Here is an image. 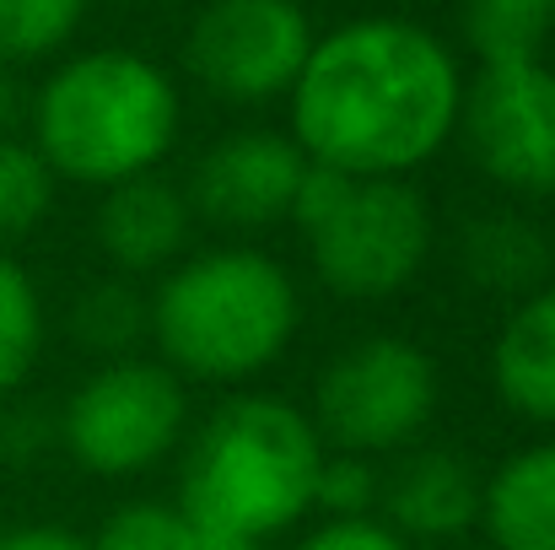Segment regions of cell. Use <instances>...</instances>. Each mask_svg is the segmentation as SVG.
I'll return each instance as SVG.
<instances>
[{
    "label": "cell",
    "instance_id": "cell-25",
    "mask_svg": "<svg viewBox=\"0 0 555 550\" xmlns=\"http://www.w3.org/2000/svg\"><path fill=\"white\" fill-rule=\"evenodd\" d=\"M0 550H5V540H0Z\"/></svg>",
    "mask_w": 555,
    "mask_h": 550
},
{
    "label": "cell",
    "instance_id": "cell-10",
    "mask_svg": "<svg viewBox=\"0 0 555 550\" xmlns=\"http://www.w3.org/2000/svg\"><path fill=\"white\" fill-rule=\"evenodd\" d=\"M308 174L302 146L286 130H232L194 163L184 194L194 216L237 232H259L292 221L297 183Z\"/></svg>",
    "mask_w": 555,
    "mask_h": 550
},
{
    "label": "cell",
    "instance_id": "cell-15",
    "mask_svg": "<svg viewBox=\"0 0 555 550\" xmlns=\"http://www.w3.org/2000/svg\"><path fill=\"white\" fill-rule=\"evenodd\" d=\"M464 276L480 292L496 297H529L534 286H545L551 276V232L540 221H529L524 210H486L464 227L459 243Z\"/></svg>",
    "mask_w": 555,
    "mask_h": 550
},
{
    "label": "cell",
    "instance_id": "cell-8",
    "mask_svg": "<svg viewBox=\"0 0 555 550\" xmlns=\"http://www.w3.org/2000/svg\"><path fill=\"white\" fill-rule=\"evenodd\" d=\"M313 38L302 0H205L184 33V71L210 98L259 108L292 92Z\"/></svg>",
    "mask_w": 555,
    "mask_h": 550
},
{
    "label": "cell",
    "instance_id": "cell-13",
    "mask_svg": "<svg viewBox=\"0 0 555 550\" xmlns=\"http://www.w3.org/2000/svg\"><path fill=\"white\" fill-rule=\"evenodd\" d=\"M496 399L534 426H555V281L513 303L491 341Z\"/></svg>",
    "mask_w": 555,
    "mask_h": 550
},
{
    "label": "cell",
    "instance_id": "cell-12",
    "mask_svg": "<svg viewBox=\"0 0 555 550\" xmlns=\"http://www.w3.org/2000/svg\"><path fill=\"white\" fill-rule=\"evenodd\" d=\"M480 491L486 475L459 448H404L399 464L383 475L377 519L404 540H459L480 529Z\"/></svg>",
    "mask_w": 555,
    "mask_h": 550
},
{
    "label": "cell",
    "instance_id": "cell-11",
    "mask_svg": "<svg viewBox=\"0 0 555 550\" xmlns=\"http://www.w3.org/2000/svg\"><path fill=\"white\" fill-rule=\"evenodd\" d=\"M98 194L103 200L92 210V238L119 276H163L189 254L194 205H189L184 183L141 174V179L108 183Z\"/></svg>",
    "mask_w": 555,
    "mask_h": 550
},
{
    "label": "cell",
    "instance_id": "cell-2",
    "mask_svg": "<svg viewBox=\"0 0 555 550\" xmlns=\"http://www.w3.org/2000/svg\"><path fill=\"white\" fill-rule=\"evenodd\" d=\"M324 453L330 448L302 405L243 388L221 399L184 443L179 513L194 529L270 546L313 513Z\"/></svg>",
    "mask_w": 555,
    "mask_h": 550
},
{
    "label": "cell",
    "instance_id": "cell-24",
    "mask_svg": "<svg viewBox=\"0 0 555 550\" xmlns=\"http://www.w3.org/2000/svg\"><path fill=\"white\" fill-rule=\"evenodd\" d=\"M5 550H92V540H81L70 529H54V524H38V529L5 535Z\"/></svg>",
    "mask_w": 555,
    "mask_h": 550
},
{
    "label": "cell",
    "instance_id": "cell-17",
    "mask_svg": "<svg viewBox=\"0 0 555 550\" xmlns=\"http://www.w3.org/2000/svg\"><path fill=\"white\" fill-rule=\"evenodd\" d=\"M43 341H49L43 292L27 276V265L0 248V394H16L33 378Z\"/></svg>",
    "mask_w": 555,
    "mask_h": 550
},
{
    "label": "cell",
    "instance_id": "cell-18",
    "mask_svg": "<svg viewBox=\"0 0 555 550\" xmlns=\"http://www.w3.org/2000/svg\"><path fill=\"white\" fill-rule=\"evenodd\" d=\"M76 335L87 351L98 357H135V346L146 341V297L119 276V281H92L70 314Z\"/></svg>",
    "mask_w": 555,
    "mask_h": 550
},
{
    "label": "cell",
    "instance_id": "cell-1",
    "mask_svg": "<svg viewBox=\"0 0 555 550\" xmlns=\"http://www.w3.org/2000/svg\"><path fill=\"white\" fill-rule=\"evenodd\" d=\"M286 108L308 163L410 179L459 136L464 71L453 43L410 16H351L313 38Z\"/></svg>",
    "mask_w": 555,
    "mask_h": 550
},
{
    "label": "cell",
    "instance_id": "cell-14",
    "mask_svg": "<svg viewBox=\"0 0 555 550\" xmlns=\"http://www.w3.org/2000/svg\"><path fill=\"white\" fill-rule=\"evenodd\" d=\"M480 529L496 550H555V437L507 453L486 475Z\"/></svg>",
    "mask_w": 555,
    "mask_h": 550
},
{
    "label": "cell",
    "instance_id": "cell-20",
    "mask_svg": "<svg viewBox=\"0 0 555 550\" xmlns=\"http://www.w3.org/2000/svg\"><path fill=\"white\" fill-rule=\"evenodd\" d=\"M87 22V0H0V65L49 60Z\"/></svg>",
    "mask_w": 555,
    "mask_h": 550
},
{
    "label": "cell",
    "instance_id": "cell-9",
    "mask_svg": "<svg viewBox=\"0 0 555 550\" xmlns=\"http://www.w3.org/2000/svg\"><path fill=\"white\" fill-rule=\"evenodd\" d=\"M459 136L480 179L518 194L551 200L555 194V65L518 60V65H480L464 76Z\"/></svg>",
    "mask_w": 555,
    "mask_h": 550
},
{
    "label": "cell",
    "instance_id": "cell-4",
    "mask_svg": "<svg viewBox=\"0 0 555 550\" xmlns=\"http://www.w3.org/2000/svg\"><path fill=\"white\" fill-rule=\"evenodd\" d=\"M184 98L168 65L141 49H87L60 60L33 98V152L65 183H108L157 174L179 146Z\"/></svg>",
    "mask_w": 555,
    "mask_h": 550
},
{
    "label": "cell",
    "instance_id": "cell-3",
    "mask_svg": "<svg viewBox=\"0 0 555 550\" xmlns=\"http://www.w3.org/2000/svg\"><path fill=\"white\" fill-rule=\"evenodd\" d=\"M297 330L302 292L292 270L243 243L184 254L146 297L157 362H168L184 383H248L286 357Z\"/></svg>",
    "mask_w": 555,
    "mask_h": 550
},
{
    "label": "cell",
    "instance_id": "cell-23",
    "mask_svg": "<svg viewBox=\"0 0 555 550\" xmlns=\"http://www.w3.org/2000/svg\"><path fill=\"white\" fill-rule=\"evenodd\" d=\"M292 550H410V540L399 529H388L377 513H362V519H324V524H313Z\"/></svg>",
    "mask_w": 555,
    "mask_h": 550
},
{
    "label": "cell",
    "instance_id": "cell-21",
    "mask_svg": "<svg viewBox=\"0 0 555 550\" xmlns=\"http://www.w3.org/2000/svg\"><path fill=\"white\" fill-rule=\"evenodd\" d=\"M92 550H199V535L179 502H125L103 519Z\"/></svg>",
    "mask_w": 555,
    "mask_h": 550
},
{
    "label": "cell",
    "instance_id": "cell-19",
    "mask_svg": "<svg viewBox=\"0 0 555 550\" xmlns=\"http://www.w3.org/2000/svg\"><path fill=\"white\" fill-rule=\"evenodd\" d=\"M54 183L60 179L33 152V141L0 136V248L43 227V216L54 210Z\"/></svg>",
    "mask_w": 555,
    "mask_h": 550
},
{
    "label": "cell",
    "instance_id": "cell-6",
    "mask_svg": "<svg viewBox=\"0 0 555 550\" xmlns=\"http://www.w3.org/2000/svg\"><path fill=\"white\" fill-rule=\"evenodd\" d=\"M442 399V378L426 346L404 335H362L319 367L313 426L335 453H404L421 443Z\"/></svg>",
    "mask_w": 555,
    "mask_h": 550
},
{
    "label": "cell",
    "instance_id": "cell-7",
    "mask_svg": "<svg viewBox=\"0 0 555 550\" xmlns=\"http://www.w3.org/2000/svg\"><path fill=\"white\" fill-rule=\"evenodd\" d=\"M189 432V388L168 362L108 357L65 399L60 437L87 475L130 481L157 470Z\"/></svg>",
    "mask_w": 555,
    "mask_h": 550
},
{
    "label": "cell",
    "instance_id": "cell-22",
    "mask_svg": "<svg viewBox=\"0 0 555 550\" xmlns=\"http://www.w3.org/2000/svg\"><path fill=\"white\" fill-rule=\"evenodd\" d=\"M377 491H383V470L377 459L362 453H324V470H319V491H313V513L324 519H362L377 508Z\"/></svg>",
    "mask_w": 555,
    "mask_h": 550
},
{
    "label": "cell",
    "instance_id": "cell-16",
    "mask_svg": "<svg viewBox=\"0 0 555 550\" xmlns=\"http://www.w3.org/2000/svg\"><path fill=\"white\" fill-rule=\"evenodd\" d=\"M459 33L475 65L545 60L555 38V0H459Z\"/></svg>",
    "mask_w": 555,
    "mask_h": 550
},
{
    "label": "cell",
    "instance_id": "cell-5",
    "mask_svg": "<svg viewBox=\"0 0 555 550\" xmlns=\"http://www.w3.org/2000/svg\"><path fill=\"white\" fill-rule=\"evenodd\" d=\"M292 227L308 243L313 276L340 303L399 297L437 248V221L410 179H357L308 163L292 200Z\"/></svg>",
    "mask_w": 555,
    "mask_h": 550
}]
</instances>
